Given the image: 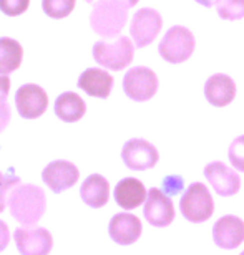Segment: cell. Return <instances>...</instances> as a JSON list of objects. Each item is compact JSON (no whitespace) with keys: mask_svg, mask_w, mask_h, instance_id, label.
I'll return each mask as SVG.
<instances>
[{"mask_svg":"<svg viewBox=\"0 0 244 255\" xmlns=\"http://www.w3.org/2000/svg\"><path fill=\"white\" fill-rule=\"evenodd\" d=\"M10 214L22 226H35L43 217L47 199L42 187L33 184H18L8 196Z\"/></svg>","mask_w":244,"mask_h":255,"instance_id":"1","label":"cell"},{"mask_svg":"<svg viewBox=\"0 0 244 255\" xmlns=\"http://www.w3.org/2000/svg\"><path fill=\"white\" fill-rule=\"evenodd\" d=\"M128 20V7L118 0H98L90 15V25L103 38L118 37Z\"/></svg>","mask_w":244,"mask_h":255,"instance_id":"2","label":"cell"},{"mask_svg":"<svg viewBox=\"0 0 244 255\" xmlns=\"http://www.w3.org/2000/svg\"><path fill=\"white\" fill-rule=\"evenodd\" d=\"M196 40L190 28L183 25H175L165 33V37L158 45L160 57L168 63L178 65L186 62L195 52Z\"/></svg>","mask_w":244,"mask_h":255,"instance_id":"3","label":"cell"},{"mask_svg":"<svg viewBox=\"0 0 244 255\" xmlns=\"http://www.w3.org/2000/svg\"><path fill=\"white\" fill-rule=\"evenodd\" d=\"M180 211L183 217L193 224L206 222L215 212V201L210 189L203 182L190 184L180 201Z\"/></svg>","mask_w":244,"mask_h":255,"instance_id":"4","label":"cell"},{"mask_svg":"<svg viewBox=\"0 0 244 255\" xmlns=\"http://www.w3.org/2000/svg\"><path fill=\"white\" fill-rule=\"evenodd\" d=\"M135 42L128 37H118L115 42H96L93 47L95 62L103 68L120 71L133 62Z\"/></svg>","mask_w":244,"mask_h":255,"instance_id":"5","label":"cell"},{"mask_svg":"<svg viewBox=\"0 0 244 255\" xmlns=\"http://www.w3.org/2000/svg\"><path fill=\"white\" fill-rule=\"evenodd\" d=\"M125 95L133 101H148L158 91V76L151 68L135 66L126 71L123 78Z\"/></svg>","mask_w":244,"mask_h":255,"instance_id":"6","label":"cell"},{"mask_svg":"<svg viewBox=\"0 0 244 255\" xmlns=\"http://www.w3.org/2000/svg\"><path fill=\"white\" fill-rule=\"evenodd\" d=\"M161 27L163 18L155 8H140L133 15L130 23V33L131 40L135 42V47L143 48L153 43L161 32Z\"/></svg>","mask_w":244,"mask_h":255,"instance_id":"7","label":"cell"},{"mask_svg":"<svg viewBox=\"0 0 244 255\" xmlns=\"http://www.w3.org/2000/svg\"><path fill=\"white\" fill-rule=\"evenodd\" d=\"M121 159L131 171H146L156 166L160 154L158 149L150 141L135 137V139L125 142L123 149H121Z\"/></svg>","mask_w":244,"mask_h":255,"instance_id":"8","label":"cell"},{"mask_svg":"<svg viewBox=\"0 0 244 255\" xmlns=\"http://www.w3.org/2000/svg\"><path fill=\"white\" fill-rule=\"evenodd\" d=\"M205 177L213 187V191L221 197H230L240 192L241 187L240 174L235 169H231L230 166H226L225 162L221 161L210 162L205 167Z\"/></svg>","mask_w":244,"mask_h":255,"instance_id":"9","label":"cell"},{"mask_svg":"<svg viewBox=\"0 0 244 255\" xmlns=\"http://www.w3.org/2000/svg\"><path fill=\"white\" fill-rule=\"evenodd\" d=\"M15 244L20 254L43 255L48 254L53 247V239L47 229L43 227H20L13 234Z\"/></svg>","mask_w":244,"mask_h":255,"instance_id":"10","label":"cell"},{"mask_svg":"<svg viewBox=\"0 0 244 255\" xmlns=\"http://www.w3.org/2000/svg\"><path fill=\"white\" fill-rule=\"evenodd\" d=\"M18 115L25 120H35L42 116L48 108V96L38 85H23L15 95Z\"/></svg>","mask_w":244,"mask_h":255,"instance_id":"11","label":"cell"},{"mask_svg":"<svg viewBox=\"0 0 244 255\" xmlns=\"http://www.w3.org/2000/svg\"><path fill=\"white\" fill-rule=\"evenodd\" d=\"M145 219L153 227H168L175 219V207L170 196L165 191H160L153 187L148 192V197L145 201Z\"/></svg>","mask_w":244,"mask_h":255,"instance_id":"12","label":"cell"},{"mask_svg":"<svg viewBox=\"0 0 244 255\" xmlns=\"http://www.w3.org/2000/svg\"><path fill=\"white\" fill-rule=\"evenodd\" d=\"M213 241L220 249L233 251L244 242V221L236 216H225L213 226Z\"/></svg>","mask_w":244,"mask_h":255,"instance_id":"13","label":"cell"},{"mask_svg":"<svg viewBox=\"0 0 244 255\" xmlns=\"http://www.w3.org/2000/svg\"><path fill=\"white\" fill-rule=\"evenodd\" d=\"M42 177H43V182L50 189L60 194L77 184L80 172H78V167L75 166L73 162L60 159V161L50 162L43 169Z\"/></svg>","mask_w":244,"mask_h":255,"instance_id":"14","label":"cell"},{"mask_svg":"<svg viewBox=\"0 0 244 255\" xmlns=\"http://www.w3.org/2000/svg\"><path fill=\"white\" fill-rule=\"evenodd\" d=\"M141 231H143L141 221L128 212L115 214L108 226V234L111 241H115L118 246H131V244H135L140 239Z\"/></svg>","mask_w":244,"mask_h":255,"instance_id":"15","label":"cell"},{"mask_svg":"<svg viewBox=\"0 0 244 255\" xmlns=\"http://www.w3.org/2000/svg\"><path fill=\"white\" fill-rule=\"evenodd\" d=\"M205 96L208 103L223 108L228 106L233 100L236 98V83L231 76L225 73H216L208 78L205 85Z\"/></svg>","mask_w":244,"mask_h":255,"instance_id":"16","label":"cell"},{"mask_svg":"<svg viewBox=\"0 0 244 255\" xmlns=\"http://www.w3.org/2000/svg\"><path fill=\"white\" fill-rule=\"evenodd\" d=\"M78 88L95 98H108L113 88V76L101 68H88L80 75Z\"/></svg>","mask_w":244,"mask_h":255,"instance_id":"17","label":"cell"},{"mask_svg":"<svg viewBox=\"0 0 244 255\" xmlns=\"http://www.w3.org/2000/svg\"><path fill=\"white\" fill-rule=\"evenodd\" d=\"M146 197H148L146 187L143 186V182L135 177H125L115 187V201L125 211L140 207L146 201Z\"/></svg>","mask_w":244,"mask_h":255,"instance_id":"18","label":"cell"},{"mask_svg":"<svg viewBox=\"0 0 244 255\" xmlns=\"http://www.w3.org/2000/svg\"><path fill=\"white\" fill-rule=\"evenodd\" d=\"M80 196L86 206L100 209L103 207L110 199V184L103 176L91 174L83 181L80 187Z\"/></svg>","mask_w":244,"mask_h":255,"instance_id":"19","label":"cell"},{"mask_svg":"<svg viewBox=\"0 0 244 255\" xmlns=\"http://www.w3.org/2000/svg\"><path fill=\"white\" fill-rule=\"evenodd\" d=\"M85 111V101L73 91H67V93L60 95L55 101V113L65 123H77L83 118Z\"/></svg>","mask_w":244,"mask_h":255,"instance_id":"20","label":"cell"},{"mask_svg":"<svg viewBox=\"0 0 244 255\" xmlns=\"http://www.w3.org/2000/svg\"><path fill=\"white\" fill-rule=\"evenodd\" d=\"M23 48L17 40L3 37L0 38V73L8 75L22 63Z\"/></svg>","mask_w":244,"mask_h":255,"instance_id":"21","label":"cell"},{"mask_svg":"<svg viewBox=\"0 0 244 255\" xmlns=\"http://www.w3.org/2000/svg\"><path fill=\"white\" fill-rule=\"evenodd\" d=\"M43 12L52 18H65L73 12L75 0H42Z\"/></svg>","mask_w":244,"mask_h":255,"instance_id":"22","label":"cell"},{"mask_svg":"<svg viewBox=\"0 0 244 255\" xmlns=\"http://www.w3.org/2000/svg\"><path fill=\"white\" fill-rule=\"evenodd\" d=\"M216 10L223 20H241L244 18V0H220Z\"/></svg>","mask_w":244,"mask_h":255,"instance_id":"23","label":"cell"},{"mask_svg":"<svg viewBox=\"0 0 244 255\" xmlns=\"http://www.w3.org/2000/svg\"><path fill=\"white\" fill-rule=\"evenodd\" d=\"M228 157H230V162L233 164L235 169L244 172V134L238 136L236 139L230 144Z\"/></svg>","mask_w":244,"mask_h":255,"instance_id":"24","label":"cell"},{"mask_svg":"<svg viewBox=\"0 0 244 255\" xmlns=\"http://www.w3.org/2000/svg\"><path fill=\"white\" fill-rule=\"evenodd\" d=\"M20 182L15 174H3L0 172V214L3 212L5 206L8 204V192Z\"/></svg>","mask_w":244,"mask_h":255,"instance_id":"25","label":"cell"},{"mask_svg":"<svg viewBox=\"0 0 244 255\" xmlns=\"http://www.w3.org/2000/svg\"><path fill=\"white\" fill-rule=\"evenodd\" d=\"M30 0H0V12L8 17L22 15L28 8Z\"/></svg>","mask_w":244,"mask_h":255,"instance_id":"26","label":"cell"},{"mask_svg":"<svg viewBox=\"0 0 244 255\" xmlns=\"http://www.w3.org/2000/svg\"><path fill=\"white\" fill-rule=\"evenodd\" d=\"M10 118H12V111H10V106L7 103V96L0 93V132L7 128Z\"/></svg>","mask_w":244,"mask_h":255,"instance_id":"27","label":"cell"},{"mask_svg":"<svg viewBox=\"0 0 244 255\" xmlns=\"http://www.w3.org/2000/svg\"><path fill=\"white\" fill-rule=\"evenodd\" d=\"M181 189H183V179H181V177L171 176V177H166V179L163 181V191H165L168 196H173V194L181 192Z\"/></svg>","mask_w":244,"mask_h":255,"instance_id":"28","label":"cell"},{"mask_svg":"<svg viewBox=\"0 0 244 255\" xmlns=\"http://www.w3.org/2000/svg\"><path fill=\"white\" fill-rule=\"evenodd\" d=\"M8 241H10V231L7 224L0 221V252L5 251V247L8 246Z\"/></svg>","mask_w":244,"mask_h":255,"instance_id":"29","label":"cell"},{"mask_svg":"<svg viewBox=\"0 0 244 255\" xmlns=\"http://www.w3.org/2000/svg\"><path fill=\"white\" fill-rule=\"evenodd\" d=\"M8 91H10V78L7 75L0 73V93L8 96Z\"/></svg>","mask_w":244,"mask_h":255,"instance_id":"30","label":"cell"},{"mask_svg":"<svg viewBox=\"0 0 244 255\" xmlns=\"http://www.w3.org/2000/svg\"><path fill=\"white\" fill-rule=\"evenodd\" d=\"M196 3H200V5H203V7H215V5L220 2V0H195Z\"/></svg>","mask_w":244,"mask_h":255,"instance_id":"31","label":"cell"},{"mask_svg":"<svg viewBox=\"0 0 244 255\" xmlns=\"http://www.w3.org/2000/svg\"><path fill=\"white\" fill-rule=\"evenodd\" d=\"M118 2L125 3L126 7H128V8H131V7H135V5L140 2V0H118Z\"/></svg>","mask_w":244,"mask_h":255,"instance_id":"32","label":"cell"},{"mask_svg":"<svg viewBox=\"0 0 244 255\" xmlns=\"http://www.w3.org/2000/svg\"><path fill=\"white\" fill-rule=\"evenodd\" d=\"M85 2H90L91 3V2H95V0H85Z\"/></svg>","mask_w":244,"mask_h":255,"instance_id":"33","label":"cell"}]
</instances>
